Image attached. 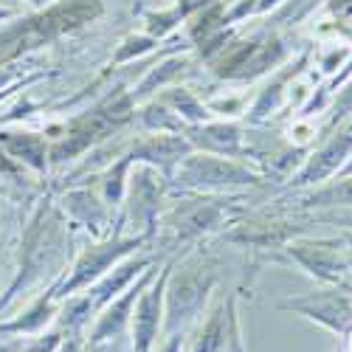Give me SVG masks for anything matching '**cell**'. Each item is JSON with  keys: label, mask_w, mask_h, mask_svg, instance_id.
Returning a JSON list of instances; mask_svg holds the SVG:
<instances>
[{"label": "cell", "mask_w": 352, "mask_h": 352, "mask_svg": "<svg viewBox=\"0 0 352 352\" xmlns=\"http://www.w3.org/2000/svg\"><path fill=\"white\" fill-rule=\"evenodd\" d=\"M290 307L305 310L310 318H318L321 324H327L336 333H344L352 324V302L344 296V293H338V290L316 293V296H310L305 302H296Z\"/></svg>", "instance_id": "6da1fadb"}, {"label": "cell", "mask_w": 352, "mask_h": 352, "mask_svg": "<svg viewBox=\"0 0 352 352\" xmlns=\"http://www.w3.org/2000/svg\"><path fill=\"white\" fill-rule=\"evenodd\" d=\"M313 206H336V209H352V175H344L333 186L321 189L310 197Z\"/></svg>", "instance_id": "7a4b0ae2"}, {"label": "cell", "mask_w": 352, "mask_h": 352, "mask_svg": "<svg viewBox=\"0 0 352 352\" xmlns=\"http://www.w3.org/2000/svg\"><path fill=\"white\" fill-rule=\"evenodd\" d=\"M344 175H352V155H349V161H346V166L341 169V178H344Z\"/></svg>", "instance_id": "3957f363"}]
</instances>
